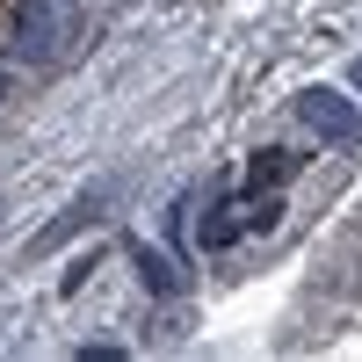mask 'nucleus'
<instances>
[{"mask_svg": "<svg viewBox=\"0 0 362 362\" xmlns=\"http://www.w3.org/2000/svg\"><path fill=\"white\" fill-rule=\"evenodd\" d=\"M66 44H73V0H22L15 8L8 51L22 58V66H51Z\"/></svg>", "mask_w": 362, "mask_h": 362, "instance_id": "obj_1", "label": "nucleus"}, {"mask_svg": "<svg viewBox=\"0 0 362 362\" xmlns=\"http://www.w3.org/2000/svg\"><path fill=\"white\" fill-rule=\"evenodd\" d=\"M297 116H305V131H319L326 145H348L362 131V116L348 109V95H334V87H305V95H297Z\"/></svg>", "mask_w": 362, "mask_h": 362, "instance_id": "obj_2", "label": "nucleus"}, {"mask_svg": "<svg viewBox=\"0 0 362 362\" xmlns=\"http://www.w3.org/2000/svg\"><path fill=\"white\" fill-rule=\"evenodd\" d=\"M131 261H138L145 290H160V297H174V290H181V276H174V261H167V254H153V247H131Z\"/></svg>", "mask_w": 362, "mask_h": 362, "instance_id": "obj_3", "label": "nucleus"}, {"mask_svg": "<svg viewBox=\"0 0 362 362\" xmlns=\"http://www.w3.org/2000/svg\"><path fill=\"white\" fill-rule=\"evenodd\" d=\"M102 203H109V196H80V203L66 210V218H51V232L37 239V247H58V239H66V232H80V225H95V218H102Z\"/></svg>", "mask_w": 362, "mask_h": 362, "instance_id": "obj_4", "label": "nucleus"}, {"mask_svg": "<svg viewBox=\"0 0 362 362\" xmlns=\"http://www.w3.org/2000/svg\"><path fill=\"white\" fill-rule=\"evenodd\" d=\"M283 167H290L283 153H261V160H254V189H261V181H283Z\"/></svg>", "mask_w": 362, "mask_h": 362, "instance_id": "obj_5", "label": "nucleus"}, {"mask_svg": "<svg viewBox=\"0 0 362 362\" xmlns=\"http://www.w3.org/2000/svg\"><path fill=\"white\" fill-rule=\"evenodd\" d=\"M355 87H362V66H355Z\"/></svg>", "mask_w": 362, "mask_h": 362, "instance_id": "obj_6", "label": "nucleus"}, {"mask_svg": "<svg viewBox=\"0 0 362 362\" xmlns=\"http://www.w3.org/2000/svg\"><path fill=\"white\" fill-rule=\"evenodd\" d=\"M0 87H8V73H0Z\"/></svg>", "mask_w": 362, "mask_h": 362, "instance_id": "obj_7", "label": "nucleus"}]
</instances>
